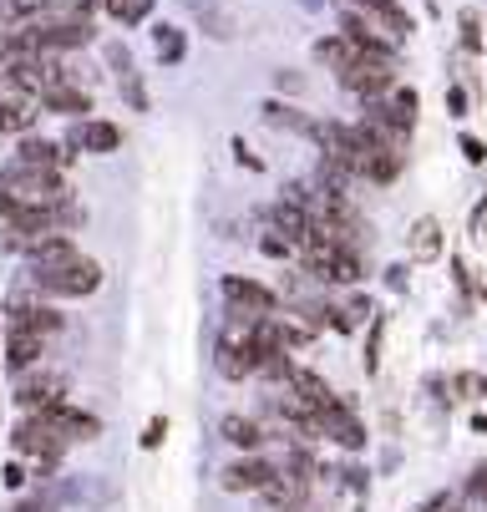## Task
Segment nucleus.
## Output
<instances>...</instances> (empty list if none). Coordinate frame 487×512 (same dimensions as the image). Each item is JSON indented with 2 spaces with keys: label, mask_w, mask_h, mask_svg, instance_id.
<instances>
[{
  "label": "nucleus",
  "mask_w": 487,
  "mask_h": 512,
  "mask_svg": "<svg viewBox=\"0 0 487 512\" xmlns=\"http://www.w3.org/2000/svg\"><path fill=\"white\" fill-rule=\"evenodd\" d=\"M36 284L46 289V295H66V300H82V295H92V289L102 284V264L97 259H72V264H61V269H41L36 274Z\"/></svg>",
  "instance_id": "nucleus-1"
},
{
  "label": "nucleus",
  "mask_w": 487,
  "mask_h": 512,
  "mask_svg": "<svg viewBox=\"0 0 487 512\" xmlns=\"http://www.w3.org/2000/svg\"><path fill=\"white\" fill-rule=\"evenodd\" d=\"M6 188L21 198V203H66V183L56 168H31V163H16L6 173Z\"/></svg>",
  "instance_id": "nucleus-2"
},
{
  "label": "nucleus",
  "mask_w": 487,
  "mask_h": 512,
  "mask_svg": "<svg viewBox=\"0 0 487 512\" xmlns=\"http://www.w3.org/2000/svg\"><path fill=\"white\" fill-rule=\"evenodd\" d=\"M61 447H66V431H61L51 416H41V411H31V421H21V426H16V452H21V457L56 462V457H61Z\"/></svg>",
  "instance_id": "nucleus-3"
},
{
  "label": "nucleus",
  "mask_w": 487,
  "mask_h": 512,
  "mask_svg": "<svg viewBox=\"0 0 487 512\" xmlns=\"http://www.w3.org/2000/svg\"><path fill=\"white\" fill-rule=\"evenodd\" d=\"M340 82L351 87L356 97H381L391 82H396V71H391V56H356L351 66L340 71Z\"/></svg>",
  "instance_id": "nucleus-4"
},
{
  "label": "nucleus",
  "mask_w": 487,
  "mask_h": 512,
  "mask_svg": "<svg viewBox=\"0 0 487 512\" xmlns=\"http://www.w3.org/2000/svg\"><path fill=\"white\" fill-rule=\"evenodd\" d=\"M310 249V269L320 279H335V284H356L361 279V259L351 244H305Z\"/></svg>",
  "instance_id": "nucleus-5"
},
{
  "label": "nucleus",
  "mask_w": 487,
  "mask_h": 512,
  "mask_svg": "<svg viewBox=\"0 0 487 512\" xmlns=\"http://www.w3.org/2000/svg\"><path fill=\"white\" fill-rule=\"evenodd\" d=\"M224 300L234 305V310H244V315H274V289H264V284H254V279H239V274H229L224 279Z\"/></svg>",
  "instance_id": "nucleus-6"
},
{
  "label": "nucleus",
  "mask_w": 487,
  "mask_h": 512,
  "mask_svg": "<svg viewBox=\"0 0 487 512\" xmlns=\"http://www.w3.org/2000/svg\"><path fill=\"white\" fill-rule=\"evenodd\" d=\"M315 431H325V436H335L340 447H366V431L356 426V416L345 411L340 401H330L325 411H320V421H315Z\"/></svg>",
  "instance_id": "nucleus-7"
},
{
  "label": "nucleus",
  "mask_w": 487,
  "mask_h": 512,
  "mask_svg": "<svg viewBox=\"0 0 487 512\" xmlns=\"http://www.w3.org/2000/svg\"><path fill=\"white\" fill-rule=\"evenodd\" d=\"M16 401H21L26 411H51V406L66 401V381H61V376H31V381H21Z\"/></svg>",
  "instance_id": "nucleus-8"
},
{
  "label": "nucleus",
  "mask_w": 487,
  "mask_h": 512,
  "mask_svg": "<svg viewBox=\"0 0 487 512\" xmlns=\"http://www.w3.org/2000/svg\"><path fill=\"white\" fill-rule=\"evenodd\" d=\"M442 224L437 218H416L411 224V234H406V254L416 259V264H432V259H442Z\"/></svg>",
  "instance_id": "nucleus-9"
},
{
  "label": "nucleus",
  "mask_w": 487,
  "mask_h": 512,
  "mask_svg": "<svg viewBox=\"0 0 487 512\" xmlns=\"http://www.w3.org/2000/svg\"><path fill=\"white\" fill-rule=\"evenodd\" d=\"M41 350H46V335L11 325V340H6V365H11V371H31V365L41 360Z\"/></svg>",
  "instance_id": "nucleus-10"
},
{
  "label": "nucleus",
  "mask_w": 487,
  "mask_h": 512,
  "mask_svg": "<svg viewBox=\"0 0 487 512\" xmlns=\"http://www.w3.org/2000/svg\"><path fill=\"white\" fill-rule=\"evenodd\" d=\"M274 234H285L290 244H310L315 239V218L300 203H280L274 208Z\"/></svg>",
  "instance_id": "nucleus-11"
},
{
  "label": "nucleus",
  "mask_w": 487,
  "mask_h": 512,
  "mask_svg": "<svg viewBox=\"0 0 487 512\" xmlns=\"http://www.w3.org/2000/svg\"><path fill=\"white\" fill-rule=\"evenodd\" d=\"M269 477H274L269 462H254V457L249 462H229L224 467V492H259Z\"/></svg>",
  "instance_id": "nucleus-12"
},
{
  "label": "nucleus",
  "mask_w": 487,
  "mask_h": 512,
  "mask_svg": "<svg viewBox=\"0 0 487 512\" xmlns=\"http://www.w3.org/2000/svg\"><path fill=\"white\" fill-rule=\"evenodd\" d=\"M285 381H290V391H295V396H305V401H310V406H320V411L335 401V391L325 386V376H320V371H305V365H290V371H285Z\"/></svg>",
  "instance_id": "nucleus-13"
},
{
  "label": "nucleus",
  "mask_w": 487,
  "mask_h": 512,
  "mask_svg": "<svg viewBox=\"0 0 487 512\" xmlns=\"http://www.w3.org/2000/svg\"><path fill=\"white\" fill-rule=\"evenodd\" d=\"M77 148L82 153H117L122 148V132L112 122H82L77 127Z\"/></svg>",
  "instance_id": "nucleus-14"
},
{
  "label": "nucleus",
  "mask_w": 487,
  "mask_h": 512,
  "mask_svg": "<svg viewBox=\"0 0 487 512\" xmlns=\"http://www.w3.org/2000/svg\"><path fill=\"white\" fill-rule=\"evenodd\" d=\"M21 163H31V168H66L72 163V153H61L56 142H41V137H31V142H21Z\"/></svg>",
  "instance_id": "nucleus-15"
},
{
  "label": "nucleus",
  "mask_w": 487,
  "mask_h": 512,
  "mask_svg": "<svg viewBox=\"0 0 487 512\" xmlns=\"http://www.w3.org/2000/svg\"><path fill=\"white\" fill-rule=\"evenodd\" d=\"M41 102L51 107V112H61V117H77V112H92V97L87 92H77V87H51V92H41Z\"/></svg>",
  "instance_id": "nucleus-16"
},
{
  "label": "nucleus",
  "mask_w": 487,
  "mask_h": 512,
  "mask_svg": "<svg viewBox=\"0 0 487 512\" xmlns=\"http://www.w3.org/2000/svg\"><path fill=\"white\" fill-rule=\"evenodd\" d=\"M224 442H229V447L254 452V447L264 442V431H259V421H254V416H224Z\"/></svg>",
  "instance_id": "nucleus-17"
},
{
  "label": "nucleus",
  "mask_w": 487,
  "mask_h": 512,
  "mask_svg": "<svg viewBox=\"0 0 487 512\" xmlns=\"http://www.w3.org/2000/svg\"><path fill=\"white\" fill-rule=\"evenodd\" d=\"M11 325L36 330V335H51V330H61V315H56V310H36V305H16V310H11Z\"/></svg>",
  "instance_id": "nucleus-18"
},
{
  "label": "nucleus",
  "mask_w": 487,
  "mask_h": 512,
  "mask_svg": "<svg viewBox=\"0 0 487 512\" xmlns=\"http://www.w3.org/2000/svg\"><path fill=\"white\" fill-rule=\"evenodd\" d=\"M31 102L26 97H11V102H0V132H26L31 127Z\"/></svg>",
  "instance_id": "nucleus-19"
},
{
  "label": "nucleus",
  "mask_w": 487,
  "mask_h": 512,
  "mask_svg": "<svg viewBox=\"0 0 487 512\" xmlns=\"http://www.w3.org/2000/svg\"><path fill=\"white\" fill-rule=\"evenodd\" d=\"M36 11H46V0H0V21H6V26H21Z\"/></svg>",
  "instance_id": "nucleus-20"
},
{
  "label": "nucleus",
  "mask_w": 487,
  "mask_h": 512,
  "mask_svg": "<svg viewBox=\"0 0 487 512\" xmlns=\"http://www.w3.org/2000/svg\"><path fill=\"white\" fill-rule=\"evenodd\" d=\"M107 11L117 16V21H127V26H137L148 11H153V0H107Z\"/></svg>",
  "instance_id": "nucleus-21"
},
{
  "label": "nucleus",
  "mask_w": 487,
  "mask_h": 512,
  "mask_svg": "<svg viewBox=\"0 0 487 512\" xmlns=\"http://www.w3.org/2000/svg\"><path fill=\"white\" fill-rule=\"evenodd\" d=\"M457 26H462V46L467 51H482V21H477V11H462Z\"/></svg>",
  "instance_id": "nucleus-22"
},
{
  "label": "nucleus",
  "mask_w": 487,
  "mask_h": 512,
  "mask_svg": "<svg viewBox=\"0 0 487 512\" xmlns=\"http://www.w3.org/2000/svg\"><path fill=\"white\" fill-rule=\"evenodd\" d=\"M422 512H462V502H457L452 492H437V497H432V502H427Z\"/></svg>",
  "instance_id": "nucleus-23"
},
{
  "label": "nucleus",
  "mask_w": 487,
  "mask_h": 512,
  "mask_svg": "<svg viewBox=\"0 0 487 512\" xmlns=\"http://www.w3.org/2000/svg\"><path fill=\"white\" fill-rule=\"evenodd\" d=\"M290 249H295L290 239H274V234L264 239V254H274V259H290Z\"/></svg>",
  "instance_id": "nucleus-24"
},
{
  "label": "nucleus",
  "mask_w": 487,
  "mask_h": 512,
  "mask_svg": "<svg viewBox=\"0 0 487 512\" xmlns=\"http://www.w3.org/2000/svg\"><path fill=\"white\" fill-rule=\"evenodd\" d=\"M158 51H163L168 61H178V56H183V41H178V36H158Z\"/></svg>",
  "instance_id": "nucleus-25"
},
{
  "label": "nucleus",
  "mask_w": 487,
  "mask_h": 512,
  "mask_svg": "<svg viewBox=\"0 0 487 512\" xmlns=\"http://www.w3.org/2000/svg\"><path fill=\"white\" fill-rule=\"evenodd\" d=\"M168 436V421H148V436H143V447H158Z\"/></svg>",
  "instance_id": "nucleus-26"
},
{
  "label": "nucleus",
  "mask_w": 487,
  "mask_h": 512,
  "mask_svg": "<svg viewBox=\"0 0 487 512\" xmlns=\"http://www.w3.org/2000/svg\"><path fill=\"white\" fill-rule=\"evenodd\" d=\"M462 153H467V163H482V158H487L477 137H462Z\"/></svg>",
  "instance_id": "nucleus-27"
},
{
  "label": "nucleus",
  "mask_w": 487,
  "mask_h": 512,
  "mask_svg": "<svg viewBox=\"0 0 487 512\" xmlns=\"http://www.w3.org/2000/svg\"><path fill=\"white\" fill-rule=\"evenodd\" d=\"M472 492H477V497H487V467H477V472H472Z\"/></svg>",
  "instance_id": "nucleus-28"
},
{
  "label": "nucleus",
  "mask_w": 487,
  "mask_h": 512,
  "mask_svg": "<svg viewBox=\"0 0 487 512\" xmlns=\"http://www.w3.org/2000/svg\"><path fill=\"white\" fill-rule=\"evenodd\" d=\"M21 482H26V472H21V467L11 462V467H6V487H21Z\"/></svg>",
  "instance_id": "nucleus-29"
},
{
  "label": "nucleus",
  "mask_w": 487,
  "mask_h": 512,
  "mask_svg": "<svg viewBox=\"0 0 487 512\" xmlns=\"http://www.w3.org/2000/svg\"><path fill=\"white\" fill-rule=\"evenodd\" d=\"M477 295H482V305H487V269L477 274Z\"/></svg>",
  "instance_id": "nucleus-30"
}]
</instances>
